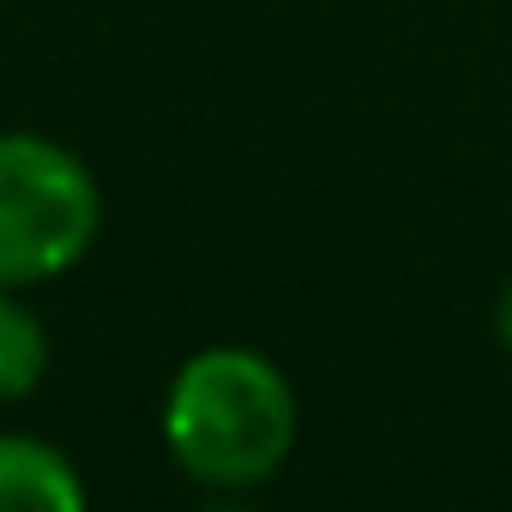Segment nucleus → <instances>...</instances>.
Instances as JSON below:
<instances>
[{
  "label": "nucleus",
  "mask_w": 512,
  "mask_h": 512,
  "mask_svg": "<svg viewBox=\"0 0 512 512\" xmlns=\"http://www.w3.org/2000/svg\"><path fill=\"white\" fill-rule=\"evenodd\" d=\"M163 440L181 476H193L199 488H260L290 464L296 392L272 356L247 344L193 350L169 380Z\"/></svg>",
  "instance_id": "1"
},
{
  "label": "nucleus",
  "mask_w": 512,
  "mask_h": 512,
  "mask_svg": "<svg viewBox=\"0 0 512 512\" xmlns=\"http://www.w3.org/2000/svg\"><path fill=\"white\" fill-rule=\"evenodd\" d=\"M49 374V332L25 290H0V404H19Z\"/></svg>",
  "instance_id": "4"
},
{
  "label": "nucleus",
  "mask_w": 512,
  "mask_h": 512,
  "mask_svg": "<svg viewBox=\"0 0 512 512\" xmlns=\"http://www.w3.org/2000/svg\"><path fill=\"white\" fill-rule=\"evenodd\" d=\"M79 464L37 440V434H0V512H85Z\"/></svg>",
  "instance_id": "3"
},
{
  "label": "nucleus",
  "mask_w": 512,
  "mask_h": 512,
  "mask_svg": "<svg viewBox=\"0 0 512 512\" xmlns=\"http://www.w3.org/2000/svg\"><path fill=\"white\" fill-rule=\"evenodd\" d=\"M494 338L512 350V278L500 284V296H494Z\"/></svg>",
  "instance_id": "5"
},
{
  "label": "nucleus",
  "mask_w": 512,
  "mask_h": 512,
  "mask_svg": "<svg viewBox=\"0 0 512 512\" xmlns=\"http://www.w3.org/2000/svg\"><path fill=\"white\" fill-rule=\"evenodd\" d=\"M103 229L91 163L31 127L0 133V290H37L73 272Z\"/></svg>",
  "instance_id": "2"
}]
</instances>
